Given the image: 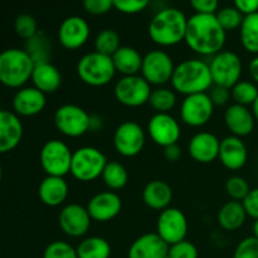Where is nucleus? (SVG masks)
<instances>
[{
  "label": "nucleus",
  "instance_id": "obj_1",
  "mask_svg": "<svg viewBox=\"0 0 258 258\" xmlns=\"http://www.w3.org/2000/svg\"><path fill=\"white\" fill-rule=\"evenodd\" d=\"M227 32L221 27L216 14H193L188 18L184 42L201 57H213L226 45Z\"/></svg>",
  "mask_w": 258,
  "mask_h": 258
},
{
  "label": "nucleus",
  "instance_id": "obj_2",
  "mask_svg": "<svg viewBox=\"0 0 258 258\" xmlns=\"http://www.w3.org/2000/svg\"><path fill=\"white\" fill-rule=\"evenodd\" d=\"M188 18L176 8H164L159 10L148 27L151 42L161 48H169L184 42Z\"/></svg>",
  "mask_w": 258,
  "mask_h": 258
},
{
  "label": "nucleus",
  "instance_id": "obj_3",
  "mask_svg": "<svg viewBox=\"0 0 258 258\" xmlns=\"http://www.w3.org/2000/svg\"><path fill=\"white\" fill-rule=\"evenodd\" d=\"M171 88L184 97L196 93H206L213 87L209 63L198 58H189L175 66Z\"/></svg>",
  "mask_w": 258,
  "mask_h": 258
},
{
  "label": "nucleus",
  "instance_id": "obj_4",
  "mask_svg": "<svg viewBox=\"0 0 258 258\" xmlns=\"http://www.w3.org/2000/svg\"><path fill=\"white\" fill-rule=\"evenodd\" d=\"M34 60L25 49L8 48L0 53V83L8 88L24 87L32 78Z\"/></svg>",
  "mask_w": 258,
  "mask_h": 258
},
{
  "label": "nucleus",
  "instance_id": "obj_5",
  "mask_svg": "<svg viewBox=\"0 0 258 258\" xmlns=\"http://www.w3.org/2000/svg\"><path fill=\"white\" fill-rule=\"evenodd\" d=\"M77 75L90 87H105L112 82L116 72L112 58L96 50L86 53L77 63Z\"/></svg>",
  "mask_w": 258,
  "mask_h": 258
},
{
  "label": "nucleus",
  "instance_id": "obj_6",
  "mask_svg": "<svg viewBox=\"0 0 258 258\" xmlns=\"http://www.w3.org/2000/svg\"><path fill=\"white\" fill-rule=\"evenodd\" d=\"M107 158L95 146H81L73 151L71 175L81 183H91L103 173Z\"/></svg>",
  "mask_w": 258,
  "mask_h": 258
},
{
  "label": "nucleus",
  "instance_id": "obj_7",
  "mask_svg": "<svg viewBox=\"0 0 258 258\" xmlns=\"http://www.w3.org/2000/svg\"><path fill=\"white\" fill-rule=\"evenodd\" d=\"M54 126L63 136L77 139L91 131V115L81 106L64 103L55 110Z\"/></svg>",
  "mask_w": 258,
  "mask_h": 258
},
{
  "label": "nucleus",
  "instance_id": "obj_8",
  "mask_svg": "<svg viewBox=\"0 0 258 258\" xmlns=\"http://www.w3.org/2000/svg\"><path fill=\"white\" fill-rule=\"evenodd\" d=\"M212 80L214 86H221L231 90L237 82L242 80L243 62L233 50H222L209 60Z\"/></svg>",
  "mask_w": 258,
  "mask_h": 258
},
{
  "label": "nucleus",
  "instance_id": "obj_9",
  "mask_svg": "<svg viewBox=\"0 0 258 258\" xmlns=\"http://www.w3.org/2000/svg\"><path fill=\"white\" fill-rule=\"evenodd\" d=\"M73 151L59 139L48 140L39 151V163L43 171L50 176H63L71 173Z\"/></svg>",
  "mask_w": 258,
  "mask_h": 258
},
{
  "label": "nucleus",
  "instance_id": "obj_10",
  "mask_svg": "<svg viewBox=\"0 0 258 258\" xmlns=\"http://www.w3.org/2000/svg\"><path fill=\"white\" fill-rule=\"evenodd\" d=\"M151 85L141 75L122 76L113 87L116 101L125 107L138 108L149 103Z\"/></svg>",
  "mask_w": 258,
  "mask_h": 258
},
{
  "label": "nucleus",
  "instance_id": "obj_11",
  "mask_svg": "<svg viewBox=\"0 0 258 258\" xmlns=\"http://www.w3.org/2000/svg\"><path fill=\"white\" fill-rule=\"evenodd\" d=\"M174 70L175 63L168 52L164 49H153L144 55L140 73L151 86L161 87L170 82Z\"/></svg>",
  "mask_w": 258,
  "mask_h": 258
},
{
  "label": "nucleus",
  "instance_id": "obj_12",
  "mask_svg": "<svg viewBox=\"0 0 258 258\" xmlns=\"http://www.w3.org/2000/svg\"><path fill=\"white\" fill-rule=\"evenodd\" d=\"M213 102L209 97L208 92L196 93L184 97L180 103V115L181 122L185 123L189 127H203L204 125L212 120L214 115Z\"/></svg>",
  "mask_w": 258,
  "mask_h": 258
},
{
  "label": "nucleus",
  "instance_id": "obj_13",
  "mask_svg": "<svg viewBox=\"0 0 258 258\" xmlns=\"http://www.w3.org/2000/svg\"><path fill=\"white\" fill-rule=\"evenodd\" d=\"M146 143V133L140 123L123 121L113 133V148L123 158H134L143 151Z\"/></svg>",
  "mask_w": 258,
  "mask_h": 258
},
{
  "label": "nucleus",
  "instance_id": "obj_14",
  "mask_svg": "<svg viewBox=\"0 0 258 258\" xmlns=\"http://www.w3.org/2000/svg\"><path fill=\"white\" fill-rule=\"evenodd\" d=\"M188 219L183 211L169 207L160 212L156 221V233L169 246L184 241L188 234Z\"/></svg>",
  "mask_w": 258,
  "mask_h": 258
},
{
  "label": "nucleus",
  "instance_id": "obj_15",
  "mask_svg": "<svg viewBox=\"0 0 258 258\" xmlns=\"http://www.w3.org/2000/svg\"><path fill=\"white\" fill-rule=\"evenodd\" d=\"M58 224L66 236L71 238H82L90 231L92 218L86 207L70 203L59 211Z\"/></svg>",
  "mask_w": 258,
  "mask_h": 258
},
{
  "label": "nucleus",
  "instance_id": "obj_16",
  "mask_svg": "<svg viewBox=\"0 0 258 258\" xmlns=\"http://www.w3.org/2000/svg\"><path fill=\"white\" fill-rule=\"evenodd\" d=\"M148 135L151 141L161 148L178 144L181 136L180 122L170 113H156L148 122Z\"/></svg>",
  "mask_w": 258,
  "mask_h": 258
},
{
  "label": "nucleus",
  "instance_id": "obj_17",
  "mask_svg": "<svg viewBox=\"0 0 258 258\" xmlns=\"http://www.w3.org/2000/svg\"><path fill=\"white\" fill-rule=\"evenodd\" d=\"M91 28L87 20L78 15L68 17L58 28V40L60 45L68 50L82 48L90 39Z\"/></svg>",
  "mask_w": 258,
  "mask_h": 258
},
{
  "label": "nucleus",
  "instance_id": "obj_18",
  "mask_svg": "<svg viewBox=\"0 0 258 258\" xmlns=\"http://www.w3.org/2000/svg\"><path fill=\"white\" fill-rule=\"evenodd\" d=\"M86 208L92 221L98 223H107L121 213L122 199L116 191H100L88 201Z\"/></svg>",
  "mask_w": 258,
  "mask_h": 258
},
{
  "label": "nucleus",
  "instance_id": "obj_19",
  "mask_svg": "<svg viewBox=\"0 0 258 258\" xmlns=\"http://www.w3.org/2000/svg\"><path fill=\"white\" fill-rule=\"evenodd\" d=\"M221 140L211 131L194 134L188 143V153L199 164H211L218 159Z\"/></svg>",
  "mask_w": 258,
  "mask_h": 258
},
{
  "label": "nucleus",
  "instance_id": "obj_20",
  "mask_svg": "<svg viewBox=\"0 0 258 258\" xmlns=\"http://www.w3.org/2000/svg\"><path fill=\"white\" fill-rule=\"evenodd\" d=\"M13 111L18 116L33 117L42 112L47 106V95L34 86H24L13 97Z\"/></svg>",
  "mask_w": 258,
  "mask_h": 258
},
{
  "label": "nucleus",
  "instance_id": "obj_21",
  "mask_svg": "<svg viewBox=\"0 0 258 258\" xmlns=\"http://www.w3.org/2000/svg\"><path fill=\"white\" fill-rule=\"evenodd\" d=\"M223 118L227 130L231 133V135L241 139L251 135L257 123L251 108L238 103L229 105L224 111Z\"/></svg>",
  "mask_w": 258,
  "mask_h": 258
},
{
  "label": "nucleus",
  "instance_id": "obj_22",
  "mask_svg": "<svg viewBox=\"0 0 258 258\" xmlns=\"http://www.w3.org/2000/svg\"><path fill=\"white\" fill-rule=\"evenodd\" d=\"M218 159L222 165L231 171H238L248 161V148L243 139L229 135L221 140Z\"/></svg>",
  "mask_w": 258,
  "mask_h": 258
},
{
  "label": "nucleus",
  "instance_id": "obj_23",
  "mask_svg": "<svg viewBox=\"0 0 258 258\" xmlns=\"http://www.w3.org/2000/svg\"><path fill=\"white\" fill-rule=\"evenodd\" d=\"M23 123L14 111L0 110V154L14 150L23 138Z\"/></svg>",
  "mask_w": 258,
  "mask_h": 258
},
{
  "label": "nucleus",
  "instance_id": "obj_24",
  "mask_svg": "<svg viewBox=\"0 0 258 258\" xmlns=\"http://www.w3.org/2000/svg\"><path fill=\"white\" fill-rule=\"evenodd\" d=\"M169 244L158 233H145L131 243L127 258H166Z\"/></svg>",
  "mask_w": 258,
  "mask_h": 258
},
{
  "label": "nucleus",
  "instance_id": "obj_25",
  "mask_svg": "<svg viewBox=\"0 0 258 258\" xmlns=\"http://www.w3.org/2000/svg\"><path fill=\"white\" fill-rule=\"evenodd\" d=\"M70 194V186L63 176L47 175L39 184L38 196L44 206L59 207L64 204Z\"/></svg>",
  "mask_w": 258,
  "mask_h": 258
},
{
  "label": "nucleus",
  "instance_id": "obj_26",
  "mask_svg": "<svg viewBox=\"0 0 258 258\" xmlns=\"http://www.w3.org/2000/svg\"><path fill=\"white\" fill-rule=\"evenodd\" d=\"M30 81L35 88L45 95L54 93L62 86V73L53 63H38L33 70Z\"/></svg>",
  "mask_w": 258,
  "mask_h": 258
},
{
  "label": "nucleus",
  "instance_id": "obj_27",
  "mask_svg": "<svg viewBox=\"0 0 258 258\" xmlns=\"http://www.w3.org/2000/svg\"><path fill=\"white\" fill-rule=\"evenodd\" d=\"M143 201L153 211L161 212L170 207L173 189L164 180H151L143 189Z\"/></svg>",
  "mask_w": 258,
  "mask_h": 258
},
{
  "label": "nucleus",
  "instance_id": "obj_28",
  "mask_svg": "<svg viewBox=\"0 0 258 258\" xmlns=\"http://www.w3.org/2000/svg\"><path fill=\"white\" fill-rule=\"evenodd\" d=\"M112 62L116 72L122 76H135L141 72L144 55L136 48L130 45H121L112 55Z\"/></svg>",
  "mask_w": 258,
  "mask_h": 258
},
{
  "label": "nucleus",
  "instance_id": "obj_29",
  "mask_svg": "<svg viewBox=\"0 0 258 258\" xmlns=\"http://www.w3.org/2000/svg\"><path fill=\"white\" fill-rule=\"evenodd\" d=\"M247 212L243 203L237 201H229L221 207L217 216V221L224 231L234 232L244 226L247 221Z\"/></svg>",
  "mask_w": 258,
  "mask_h": 258
},
{
  "label": "nucleus",
  "instance_id": "obj_30",
  "mask_svg": "<svg viewBox=\"0 0 258 258\" xmlns=\"http://www.w3.org/2000/svg\"><path fill=\"white\" fill-rule=\"evenodd\" d=\"M78 258H110L112 253L111 244L103 237H86L76 247Z\"/></svg>",
  "mask_w": 258,
  "mask_h": 258
},
{
  "label": "nucleus",
  "instance_id": "obj_31",
  "mask_svg": "<svg viewBox=\"0 0 258 258\" xmlns=\"http://www.w3.org/2000/svg\"><path fill=\"white\" fill-rule=\"evenodd\" d=\"M239 40L247 53L258 55V13L244 17L239 28Z\"/></svg>",
  "mask_w": 258,
  "mask_h": 258
},
{
  "label": "nucleus",
  "instance_id": "obj_32",
  "mask_svg": "<svg viewBox=\"0 0 258 258\" xmlns=\"http://www.w3.org/2000/svg\"><path fill=\"white\" fill-rule=\"evenodd\" d=\"M101 178L110 190H120L125 188L128 181L127 169L118 161H108L103 169Z\"/></svg>",
  "mask_w": 258,
  "mask_h": 258
},
{
  "label": "nucleus",
  "instance_id": "obj_33",
  "mask_svg": "<svg viewBox=\"0 0 258 258\" xmlns=\"http://www.w3.org/2000/svg\"><path fill=\"white\" fill-rule=\"evenodd\" d=\"M176 101L178 98L175 91L173 88L161 86L151 91L149 105L156 113H170V111L176 106Z\"/></svg>",
  "mask_w": 258,
  "mask_h": 258
},
{
  "label": "nucleus",
  "instance_id": "obj_34",
  "mask_svg": "<svg viewBox=\"0 0 258 258\" xmlns=\"http://www.w3.org/2000/svg\"><path fill=\"white\" fill-rule=\"evenodd\" d=\"M35 64L38 63L49 62L50 58V42L47 35L43 32H38L33 38L27 40V48H25Z\"/></svg>",
  "mask_w": 258,
  "mask_h": 258
},
{
  "label": "nucleus",
  "instance_id": "obj_35",
  "mask_svg": "<svg viewBox=\"0 0 258 258\" xmlns=\"http://www.w3.org/2000/svg\"><path fill=\"white\" fill-rule=\"evenodd\" d=\"M231 96L234 103L242 106H252L258 97V86L253 81L241 80L231 88Z\"/></svg>",
  "mask_w": 258,
  "mask_h": 258
},
{
  "label": "nucleus",
  "instance_id": "obj_36",
  "mask_svg": "<svg viewBox=\"0 0 258 258\" xmlns=\"http://www.w3.org/2000/svg\"><path fill=\"white\" fill-rule=\"evenodd\" d=\"M95 50L106 55H112L121 47V39L117 32L110 28L101 30L95 38Z\"/></svg>",
  "mask_w": 258,
  "mask_h": 258
},
{
  "label": "nucleus",
  "instance_id": "obj_37",
  "mask_svg": "<svg viewBox=\"0 0 258 258\" xmlns=\"http://www.w3.org/2000/svg\"><path fill=\"white\" fill-rule=\"evenodd\" d=\"M216 18L226 32H233L241 28L244 15L237 8L224 7L218 9V12L216 13Z\"/></svg>",
  "mask_w": 258,
  "mask_h": 258
},
{
  "label": "nucleus",
  "instance_id": "obj_38",
  "mask_svg": "<svg viewBox=\"0 0 258 258\" xmlns=\"http://www.w3.org/2000/svg\"><path fill=\"white\" fill-rule=\"evenodd\" d=\"M251 191L249 183L241 175H232L226 181V193L232 201L243 202V199Z\"/></svg>",
  "mask_w": 258,
  "mask_h": 258
},
{
  "label": "nucleus",
  "instance_id": "obj_39",
  "mask_svg": "<svg viewBox=\"0 0 258 258\" xmlns=\"http://www.w3.org/2000/svg\"><path fill=\"white\" fill-rule=\"evenodd\" d=\"M43 258H78L77 249L66 241H53L45 247Z\"/></svg>",
  "mask_w": 258,
  "mask_h": 258
},
{
  "label": "nucleus",
  "instance_id": "obj_40",
  "mask_svg": "<svg viewBox=\"0 0 258 258\" xmlns=\"http://www.w3.org/2000/svg\"><path fill=\"white\" fill-rule=\"evenodd\" d=\"M14 29L15 33L25 40L33 38L39 32L37 20L30 14H20L19 17H17L14 22Z\"/></svg>",
  "mask_w": 258,
  "mask_h": 258
},
{
  "label": "nucleus",
  "instance_id": "obj_41",
  "mask_svg": "<svg viewBox=\"0 0 258 258\" xmlns=\"http://www.w3.org/2000/svg\"><path fill=\"white\" fill-rule=\"evenodd\" d=\"M168 257L169 258H198L199 252L196 244L191 243L190 241L184 239V241H180L178 242V243L169 246Z\"/></svg>",
  "mask_w": 258,
  "mask_h": 258
},
{
  "label": "nucleus",
  "instance_id": "obj_42",
  "mask_svg": "<svg viewBox=\"0 0 258 258\" xmlns=\"http://www.w3.org/2000/svg\"><path fill=\"white\" fill-rule=\"evenodd\" d=\"M151 0H113V8L122 14L134 15L149 7Z\"/></svg>",
  "mask_w": 258,
  "mask_h": 258
},
{
  "label": "nucleus",
  "instance_id": "obj_43",
  "mask_svg": "<svg viewBox=\"0 0 258 258\" xmlns=\"http://www.w3.org/2000/svg\"><path fill=\"white\" fill-rule=\"evenodd\" d=\"M233 258H258V239L246 237L237 244Z\"/></svg>",
  "mask_w": 258,
  "mask_h": 258
},
{
  "label": "nucleus",
  "instance_id": "obj_44",
  "mask_svg": "<svg viewBox=\"0 0 258 258\" xmlns=\"http://www.w3.org/2000/svg\"><path fill=\"white\" fill-rule=\"evenodd\" d=\"M83 9L91 15H105L113 9V0H83Z\"/></svg>",
  "mask_w": 258,
  "mask_h": 258
},
{
  "label": "nucleus",
  "instance_id": "obj_45",
  "mask_svg": "<svg viewBox=\"0 0 258 258\" xmlns=\"http://www.w3.org/2000/svg\"><path fill=\"white\" fill-rule=\"evenodd\" d=\"M209 97H211L212 102H213L214 107H223V106L228 105L229 100L232 98L231 90L226 87H221V86H214L209 90L208 92Z\"/></svg>",
  "mask_w": 258,
  "mask_h": 258
},
{
  "label": "nucleus",
  "instance_id": "obj_46",
  "mask_svg": "<svg viewBox=\"0 0 258 258\" xmlns=\"http://www.w3.org/2000/svg\"><path fill=\"white\" fill-rule=\"evenodd\" d=\"M197 14H216L218 12L219 0H189Z\"/></svg>",
  "mask_w": 258,
  "mask_h": 258
},
{
  "label": "nucleus",
  "instance_id": "obj_47",
  "mask_svg": "<svg viewBox=\"0 0 258 258\" xmlns=\"http://www.w3.org/2000/svg\"><path fill=\"white\" fill-rule=\"evenodd\" d=\"M243 207L247 212V216L253 218L254 221L258 219V186L251 189L248 196L243 199Z\"/></svg>",
  "mask_w": 258,
  "mask_h": 258
},
{
  "label": "nucleus",
  "instance_id": "obj_48",
  "mask_svg": "<svg viewBox=\"0 0 258 258\" xmlns=\"http://www.w3.org/2000/svg\"><path fill=\"white\" fill-rule=\"evenodd\" d=\"M233 4L244 17L258 13V0H233Z\"/></svg>",
  "mask_w": 258,
  "mask_h": 258
},
{
  "label": "nucleus",
  "instance_id": "obj_49",
  "mask_svg": "<svg viewBox=\"0 0 258 258\" xmlns=\"http://www.w3.org/2000/svg\"><path fill=\"white\" fill-rule=\"evenodd\" d=\"M164 158L170 163H175L181 158V148L178 144L164 148Z\"/></svg>",
  "mask_w": 258,
  "mask_h": 258
},
{
  "label": "nucleus",
  "instance_id": "obj_50",
  "mask_svg": "<svg viewBox=\"0 0 258 258\" xmlns=\"http://www.w3.org/2000/svg\"><path fill=\"white\" fill-rule=\"evenodd\" d=\"M248 73L251 81H253L258 86V55H254L251 62L248 63Z\"/></svg>",
  "mask_w": 258,
  "mask_h": 258
},
{
  "label": "nucleus",
  "instance_id": "obj_51",
  "mask_svg": "<svg viewBox=\"0 0 258 258\" xmlns=\"http://www.w3.org/2000/svg\"><path fill=\"white\" fill-rule=\"evenodd\" d=\"M102 127V118L97 115H91V131H97Z\"/></svg>",
  "mask_w": 258,
  "mask_h": 258
},
{
  "label": "nucleus",
  "instance_id": "obj_52",
  "mask_svg": "<svg viewBox=\"0 0 258 258\" xmlns=\"http://www.w3.org/2000/svg\"><path fill=\"white\" fill-rule=\"evenodd\" d=\"M251 110H252V113H253V116H254V120H256V122L258 123V97H257V100L253 102V105L251 106Z\"/></svg>",
  "mask_w": 258,
  "mask_h": 258
},
{
  "label": "nucleus",
  "instance_id": "obj_53",
  "mask_svg": "<svg viewBox=\"0 0 258 258\" xmlns=\"http://www.w3.org/2000/svg\"><path fill=\"white\" fill-rule=\"evenodd\" d=\"M252 231H253V237L258 239V219L253 222V226H252Z\"/></svg>",
  "mask_w": 258,
  "mask_h": 258
},
{
  "label": "nucleus",
  "instance_id": "obj_54",
  "mask_svg": "<svg viewBox=\"0 0 258 258\" xmlns=\"http://www.w3.org/2000/svg\"><path fill=\"white\" fill-rule=\"evenodd\" d=\"M3 179V169H2V164H0V183H2Z\"/></svg>",
  "mask_w": 258,
  "mask_h": 258
}]
</instances>
